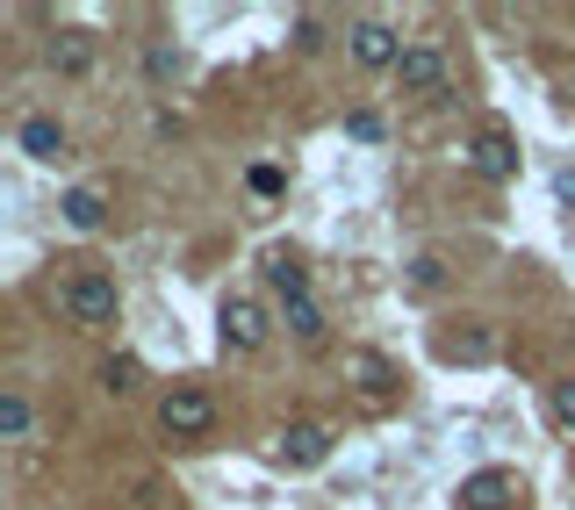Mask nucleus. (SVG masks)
<instances>
[{"label":"nucleus","mask_w":575,"mask_h":510,"mask_svg":"<svg viewBox=\"0 0 575 510\" xmlns=\"http://www.w3.org/2000/svg\"><path fill=\"white\" fill-rule=\"evenodd\" d=\"M58 309H65L72 324H87V332L115 324V309H123V295H115V274H101V266H72L65 288H58Z\"/></svg>","instance_id":"nucleus-1"},{"label":"nucleus","mask_w":575,"mask_h":510,"mask_svg":"<svg viewBox=\"0 0 575 510\" xmlns=\"http://www.w3.org/2000/svg\"><path fill=\"white\" fill-rule=\"evenodd\" d=\"M345 381H353V396L367 402V410H396L403 402V374L389 367V353H374V345H353V353H345Z\"/></svg>","instance_id":"nucleus-2"},{"label":"nucleus","mask_w":575,"mask_h":510,"mask_svg":"<svg viewBox=\"0 0 575 510\" xmlns=\"http://www.w3.org/2000/svg\"><path fill=\"white\" fill-rule=\"evenodd\" d=\"M159 431H165V439H209V431H216V396H209V388H194V381L165 388Z\"/></svg>","instance_id":"nucleus-3"},{"label":"nucleus","mask_w":575,"mask_h":510,"mask_svg":"<svg viewBox=\"0 0 575 510\" xmlns=\"http://www.w3.org/2000/svg\"><path fill=\"white\" fill-rule=\"evenodd\" d=\"M216 332H223V353H260L266 332H274V317H266V303H260V295H223Z\"/></svg>","instance_id":"nucleus-4"},{"label":"nucleus","mask_w":575,"mask_h":510,"mask_svg":"<svg viewBox=\"0 0 575 510\" xmlns=\"http://www.w3.org/2000/svg\"><path fill=\"white\" fill-rule=\"evenodd\" d=\"M274 460H281L288 475H310V468H324V460H331V425H316V417H295V425L281 431Z\"/></svg>","instance_id":"nucleus-5"},{"label":"nucleus","mask_w":575,"mask_h":510,"mask_svg":"<svg viewBox=\"0 0 575 510\" xmlns=\"http://www.w3.org/2000/svg\"><path fill=\"white\" fill-rule=\"evenodd\" d=\"M396 86H403V94H417V101L446 94V86H453L446 51H438V43H411V51H403V65H396Z\"/></svg>","instance_id":"nucleus-6"},{"label":"nucleus","mask_w":575,"mask_h":510,"mask_svg":"<svg viewBox=\"0 0 575 510\" xmlns=\"http://www.w3.org/2000/svg\"><path fill=\"white\" fill-rule=\"evenodd\" d=\"M345 51H353V58H360V65H367V72H396L411 43H403V37H396V29H389V22H374V14H367V22H353V29H345Z\"/></svg>","instance_id":"nucleus-7"},{"label":"nucleus","mask_w":575,"mask_h":510,"mask_svg":"<svg viewBox=\"0 0 575 510\" xmlns=\"http://www.w3.org/2000/svg\"><path fill=\"white\" fill-rule=\"evenodd\" d=\"M14 144H22L37 166H58V159H72L65 123H51V115H22V123H14Z\"/></svg>","instance_id":"nucleus-8"},{"label":"nucleus","mask_w":575,"mask_h":510,"mask_svg":"<svg viewBox=\"0 0 575 510\" xmlns=\"http://www.w3.org/2000/svg\"><path fill=\"white\" fill-rule=\"evenodd\" d=\"M511 497H518V475L511 468H475L461 482V510H511Z\"/></svg>","instance_id":"nucleus-9"},{"label":"nucleus","mask_w":575,"mask_h":510,"mask_svg":"<svg viewBox=\"0 0 575 510\" xmlns=\"http://www.w3.org/2000/svg\"><path fill=\"white\" fill-rule=\"evenodd\" d=\"M467 159H475L482 180H518V144H511V130H482Z\"/></svg>","instance_id":"nucleus-10"},{"label":"nucleus","mask_w":575,"mask_h":510,"mask_svg":"<svg viewBox=\"0 0 575 510\" xmlns=\"http://www.w3.org/2000/svg\"><path fill=\"white\" fill-rule=\"evenodd\" d=\"M51 72L87 80V72H94V37H87V29H58L51 37Z\"/></svg>","instance_id":"nucleus-11"},{"label":"nucleus","mask_w":575,"mask_h":510,"mask_svg":"<svg viewBox=\"0 0 575 510\" xmlns=\"http://www.w3.org/2000/svg\"><path fill=\"white\" fill-rule=\"evenodd\" d=\"M58 208H65V231H101V223H109V194H101V187H65V202H58Z\"/></svg>","instance_id":"nucleus-12"},{"label":"nucleus","mask_w":575,"mask_h":510,"mask_svg":"<svg viewBox=\"0 0 575 510\" xmlns=\"http://www.w3.org/2000/svg\"><path fill=\"white\" fill-rule=\"evenodd\" d=\"M0 439H14V446H22V439H37V410H29V396H22V388H0Z\"/></svg>","instance_id":"nucleus-13"},{"label":"nucleus","mask_w":575,"mask_h":510,"mask_svg":"<svg viewBox=\"0 0 575 510\" xmlns=\"http://www.w3.org/2000/svg\"><path fill=\"white\" fill-rule=\"evenodd\" d=\"M438 353H446V359H461V367H482V359L496 353V338L482 332V324H461V332H446V338H438Z\"/></svg>","instance_id":"nucleus-14"},{"label":"nucleus","mask_w":575,"mask_h":510,"mask_svg":"<svg viewBox=\"0 0 575 510\" xmlns=\"http://www.w3.org/2000/svg\"><path fill=\"white\" fill-rule=\"evenodd\" d=\"M266 288H274L281 303H302V295H310V266L288 259V252H274V259H266Z\"/></svg>","instance_id":"nucleus-15"},{"label":"nucleus","mask_w":575,"mask_h":510,"mask_svg":"<svg viewBox=\"0 0 575 510\" xmlns=\"http://www.w3.org/2000/svg\"><path fill=\"white\" fill-rule=\"evenodd\" d=\"M138 381H144V359L138 353H109V359H101V388H109V396H130Z\"/></svg>","instance_id":"nucleus-16"},{"label":"nucleus","mask_w":575,"mask_h":510,"mask_svg":"<svg viewBox=\"0 0 575 510\" xmlns=\"http://www.w3.org/2000/svg\"><path fill=\"white\" fill-rule=\"evenodd\" d=\"M281 324H288V332H295L302 345H316V338H324V309H316L310 295H302V303H281Z\"/></svg>","instance_id":"nucleus-17"},{"label":"nucleus","mask_w":575,"mask_h":510,"mask_svg":"<svg viewBox=\"0 0 575 510\" xmlns=\"http://www.w3.org/2000/svg\"><path fill=\"white\" fill-rule=\"evenodd\" d=\"M438 280H446V259H438V252H417V259H411V288H438Z\"/></svg>","instance_id":"nucleus-18"},{"label":"nucleus","mask_w":575,"mask_h":510,"mask_svg":"<svg viewBox=\"0 0 575 510\" xmlns=\"http://www.w3.org/2000/svg\"><path fill=\"white\" fill-rule=\"evenodd\" d=\"M245 187L260 194V202H274V194L288 187V173H281V166H252V173H245Z\"/></svg>","instance_id":"nucleus-19"},{"label":"nucleus","mask_w":575,"mask_h":510,"mask_svg":"<svg viewBox=\"0 0 575 510\" xmlns=\"http://www.w3.org/2000/svg\"><path fill=\"white\" fill-rule=\"evenodd\" d=\"M547 410H554V425H562V431H575V381H554Z\"/></svg>","instance_id":"nucleus-20"},{"label":"nucleus","mask_w":575,"mask_h":510,"mask_svg":"<svg viewBox=\"0 0 575 510\" xmlns=\"http://www.w3.org/2000/svg\"><path fill=\"white\" fill-rule=\"evenodd\" d=\"M324 43V14H295V51H316Z\"/></svg>","instance_id":"nucleus-21"},{"label":"nucleus","mask_w":575,"mask_h":510,"mask_svg":"<svg viewBox=\"0 0 575 510\" xmlns=\"http://www.w3.org/2000/svg\"><path fill=\"white\" fill-rule=\"evenodd\" d=\"M345 130H353L360 144H374V137H382V115H374V109H353V115H345Z\"/></svg>","instance_id":"nucleus-22"}]
</instances>
